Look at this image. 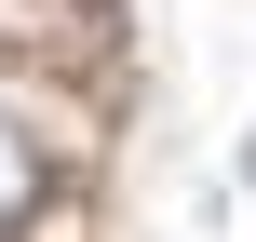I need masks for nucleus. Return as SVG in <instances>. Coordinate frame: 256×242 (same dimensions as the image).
<instances>
[{
    "instance_id": "obj_1",
    "label": "nucleus",
    "mask_w": 256,
    "mask_h": 242,
    "mask_svg": "<svg viewBox=\"0 0 256 242\" xmlns=\"http://www.w3.org/2000/svg\"><path fill=\"white\" fill-rule=\"evenodd\" d=\"M27 189H40V162H27V135L0 121V242H14V216H27Z\"/></svg>"
}]
</instances>
